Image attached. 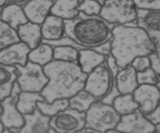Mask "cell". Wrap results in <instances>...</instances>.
<instances>
[{"label":"cell","mask_w":160,"mask_h":133,"mask_svg":"<svg viewBox=\"0 0 160 133\" xmlns=\"http://www.w3.org/2000/svg\"><path fill=\"white\" fill-rule=\"evenodd\" d=\"M48 82L41 94L48 103L59 99H70L84 89L88 74L78 63L53 59L44 67Z\"/></svg>","instance_id":"1"},{"label":"cell","mask_w":160,"mask_h":133,"mask_svg":"<svg viewBox=\"0 0 160 133\" xmlns=\"http://www.w3.org/2000/svg\"><path fill=\"white\" fill-rule=\"evenodd\" d=\"M112 53L120 68L138 56H149L157 50L146 31L135 23L116 25L111 38Z\"/></svg>","instance_id":"2"},{"label":"cell","mask_w":160,"mask_h":133,"mask_svg":"<svg viewBox=\"0 0 160 133\" xmlns=\"http://www.w3.org/2000/svg\"><path fill=\"white\" fill-rule=\"evenodd\" d=\"M115 26L100 15L80 12L74 19L65 20V33L82 48L94 49L112 38Z\"/></svg>","instance_id":"3"},{"label":"cell","mask_w":160,"mask_h":133,"mask_svg":"<svg viewBox=\"0 0 160 133\" xmlns=\"http://www.w3.org/2000/svg\"><path fill=\"white\" fill-rule=\"evenodd\" d=\"M121 116L117 112L112 105L102 101H96L86 112V126L101 133L117 128Z\"/></svg>","instance_id":"4"},{"label":"cell","mask_w":160,"mask_h":133,"mask_svg":"<svg viewBox=\"0 0 160 133\" xmlns=\"http://www.w3.org/2000/svg\"><path fill=\"white\" fill-rule=\"evenodd\" d=\"M100 16L114 25L136 23L138 9L133 0H107Z\"/></svg>","instance_id":"5"},{"label":"cell","mask_w":160,"mask_h":133,"mask_svg":"<svg viewBox=\"0 0 160 133\" xmlns=\"http://www.w3.org/2000/svg\"><path fill=\"white\" fill-rule=\"evenodd\" d=\"M17 82L21 91L41 92L48 82L44 67L28 60L26 65L17 66Z\"/></svg>","instance_id":"6"},{"label":"cell","mask_w":160,"mask_h":133,"mask_svg":"<svg viewBox=\"0 0 160 133\" xmlns=\"http://www.w3.org/2000/svg\"><path fill=\"white\" fill-rule=\"evenodd\" d=\"M114 84L115 78L106 61L88 74L84 89L99 101L110 92Z\"/></svg>","instance_id":"7"},{"label":"cell","mask_w":160,"mask_h":133,"mask_svg":"<svg viewBox=\"0 0 160 133\" xmlns=\"http://www.w3.org/2000/svg\"><path fill=\"white\" fill-rule=\"evenodd\" d=\"M86 126V113L69 106L51 117L50 127L56 133H76Z\"/></svg>","instance_id":"8"},{"label":"cell","mask_w":160,"mask_h":133,"mask_svg":"<svg viewBox=\"0 0 160 133\" xmlns=\"http://www.w3.org/2000/svg\"><path fill=\"white\" fill-rule=\"evenodd\" d=\"M21 92L20 86L15 83L11 95L1 102L2 113L0 116V120L4 127L8 129L18 131L24 125V116L19 111L17 103L18 95Z\"/></svg>","instance_id":"9"},{"label":"cell","mask_w":160,"mask_h":133,"mask_svg":"<svg viewBox=\"0 0 160 133\" xmlns=\"http://www.w3.org/2000/svg\"><path fill=\"white\" fill-rule=\"evenodd\" d=\"M138 110L145 116L152 114L160 105V91L156 84H139L133 92Z\"/></svg>","instance_id":"10"},{"label":"cell","mask_w":160,"mask_h":133,"mask_svg":"<svg viewBox=\"0 0 160 133\" xmlns=\"http://www.w3.org/2000/svg\"><path fill=\"white\" fill-rule=\"evenodd\" d=\"M135 24L146 31L157 50H160V9H138Z\"/></svg>","instance_id":"11"},{"label":"cell","mask_w":160,"mask_h":133,"mask_svg":"<svg viewBox=\"0 0 160 133\" xmlns=\"http://www.w3.org/2000/svg\"><path fill=\"white\" fill-rule=\"evenodd\" d=\"M156 126L153 125L139 110L121 116L117 128L128 133H152Z\"/></svg>","instance_id":"12"},{"label":"cell","mask_w":160,"mask_h":133,"mask_svg":"<svg viewBox=\"0 0 160 133\" xmlns=\"http://www.w3.org/2000/svg\"><path fill=\"white\" fill-rule=\"evenodd\" d=\"M30 52L31 48L23 42L12 44L0 50V64L11 67L26 65Z\"/></svg>","instance_id":"13"},{"label":"cell","mask_w":160,"mask_h":133,"mask_svg":"<svg viewBox=\"0 0 160 133\" xmlns=\"http://www.w3.org/2000/svg\"><path fill=\"white\" fill-rule=\"evenodd\" d=\"M54 0H28L23 8L28 21L42 25L51 14Z\"/></svg>","instance_id":"14"},{"label":"cell","mask_w":160,"mask_h":133,"mask_svg":"<svg viewBox=\"0 0 160 133\" xmlns=\"http://www.w3.org/2000/svg\"><path fill=\"white\" fill-rule=\"evenodd\" d=\"M23 116L24 125L18 133H49L51 117L42 114L38 108L32 114Z\"/></svg>","instance_id":"15"},{"label":"cell","mask_w":160,"mask_h":133,"mask_svg":"<svg viewBox=\"0 0 160 133\" xmlns=\"http://www.w3.org/2000/svg\"><path fill=\"white\" fill-rule=\"evenodd\" d=\"M137 74L138 72L131 64L118 72L115 77V83L120 94H133L139 85Z\"/></svg>","instance_id":"16"},{"label":"cell","mask_w":160,"mask_h":133,"mask_svg":"<svg viewBox=\"0 0 160 133\" xmlns=\"http://www.w3.org/2000/svg\"><path fill=\"white\" fill-rule=\"evenodd\" d=\"M42 42L59 40L66 35L65 20L50 14L42 24Z\"/></svg>","instance_id":"17"},{"label":"cell","mask_w":160,"mask_h":133,"mask_svg":"<svg viewBox=\"0 0 160 133\" xmlns=\"http://www.w3.org/2000/svg\"><path fill=\"white\" fill-rule=\"evenodd\" d=\"M0 18L15 30L28 22L23 6L18 3H9L3 6L0 12Z\"/></svg>","instance_id":"18"},{"label":"cell","mask_w":160,"mask_h":133,"mask_svg":"<svg viewBox=\"0 0 160 133\" xmlns=\"http://www.w3.org/2000/svg\"><path fill=\"white\" fill-rule=\"evenodd\" d=\"M17 34L20 42H23L31 48L37 47L43 40L42 33V25L28 21L18 28Z\"/></svg>","instance_id":"19"},{"label":"cell","mask_w":160,"mask_h":133,"mask_svg":"<svg viewBox=\"0 0 160 133\" xmlns=\"http://www.w3.org/2000/svg\"><path fill=\"white\" fill-rule=\"evenodd\" d=\"M107 56L98 53L93 49H80L78 64L83 72L88 74L89 73L106 63Z\"/></svg>","instance_id":"20"},{"label":"cell","mask_w":160,"mask_h":133,"mask_svg":"<svg viewBox=\"0 0 160 133\" xmlns=\"http://www.w3.org/2000/svg\"><path fill=\"white\" fill-rule=\"evenodd\" d=\"M17 77L18 70L17 67L0 64V102L11 95Z\"/></svg>","instance_id":"21"},{"label":"cell","mask_w":160,"mask_h":133,"mask_svg":"<svg viewBox=\"0 0 160 133\" xmlns=\"http://www.w3.org/2000/svg\"><path fill=\"white\" fill-rule=\"evenodd\" d=\"M80 4V0H54L51 14L64 20H72L80 13L78 10Z\"/></svg>","instance_id":"22"},{"label":"cell","mask_w":160,"mask_h":133,"mask_svg":"<svg viewBox=\"0 0 160 133\" xmlns=\"http://www.w3.org/2000/svg\"><path fill=\"white\" fill-rule=\"evenodd\" d=\"M44 100L45 99L43 98L41 92L21 91L18 95L17 106L19 111L23 115H26L32 114L37 109L38 103Z\"/></svg>","instance_id":"23"},{"label":"cell","mask_w":160,"mask_h":133,"mask_svg":"<svg viewBox=\"0 0 160 133\" xmlns=\"http://www.w3.org/2000/svg\"><path fill=\"white\" fill-rule=\"evenodd\" d=\"M28 59L44 67L54 59V47L42 42L37 47L31 49Z\"/></svg>","instance_id":"24"},{"label":"cell","mask_w":160,"mask_h":133,"mask_svg":"<svg viewBox=\"0 0 160 133\" xmlns=\"http://www.w3.org/2000/svg\"><path fill=\"white\" fill-rule=\"evenodd\" d=\"M112 105L120 116L131 114L139 108L138 104L134 101L133 94H120L114 99Z\"/></svg>","instance_id":"25"},{"label":"cell","mask_w":160,"mask_h":133,"mask_svg":"<svg viewBox=\"0 0 160 133\" xmlns=\"http://www.w3.org/2000/svg\"><path fill=\"white\" fill-rule=\"evenodd\" d=\"M96 101L98 100L84 89L69 99L70 108L84 113L87 112L91 106Z\"/></svg>","instance_id":"26"},{"label":"cell","mask_w":160,"mask_h":133,"mask_svg":"<svg viewBox=\"0 0 160 133\" xmlns=\"http://www.w3.org/2000/svg\"><path fill=\"white\" fill-rule=\"evenodd\" d=\"M70 106V102L67 99H59L52 103H48L45 100L38 102L37 108L45 115L52 117L61 111L64 110Z\"/></svg>","instance_id":"27"},{"label":"cell","mask_w":160,"mask_h":133,"mask_svg":"<svg viewBox=\"0 0 160 133\" xmlns=\"http://www.w3.org/2000/svg\"><path fill=\"white\" fill-rule=\"evenodd\" d=\"M54 47V59L63 62L78 63L80 49L70 45H59Z\"/></svg>","instance_id":"28"},{"label":"cell","mask_w":160,"mask_h":133,"mask_svg":"<svg viewBox=\"0 0 160 133\" xmlns=\"http://www.w3.org/2000/svg\"><path fill=\"white\" fill-rule=\"evenodd\" d=\"M18 42L20 41L17 30L0 18V50Z\"/></svg>","instance_id":"29"},{"label":"cell","mask_w":160,"mask_h":133,"mask_svg":"<svg viewBox=\"0 0 160 133\" xmlns=\"http://www.w3.org/2000/svg\"><path fill=\"white\" fill-rule=\"evenodd\" d=\"M102 6L95 0H84L81 3L78 10L87 15H100Z\"/></svg>","instance_id":"30"},{"label":"cell","mask_w":160,"mask_h":133,"mask_svg":"<svg viewBox=\"0 0 160 133\" xmlns=\"http://www.w3.org/2000/svg\"><path fill=\"white\" fill-rule=\"evenodd\" d=\"M137 76L139 84H156L159 79V74L152 67L145 71L138 72Z\"/></svg>","instance_id":"31"},{"label":"cell","mask_w":160,"mask_h":133,"mask_svg":"<svg viewBox=\"0 0 160 133\" xmlns=\"http://www.w3.org/2000/svg\"><path fill=\"white\" fill-rule=\"evenodd\" d=\"M137 72L145 71L152 67V61L149 56H138L135 58L131 63Z\"/></svg>","instance_id":"32"},{"label":"cell","mask_w":160,"mask_h":133,"mask_svg":"<svg viewBox=\"0 0 160 133\" xmlns=\"http://www.w3.org/2000/svg\"><path fill=\"white\" fill-rule=\"evenodd\" d=\"M137 9H160V0H133Z\"/></svg>","instance_id":"33"},{"label":"cell","mask_w":160,"mask_h":133,"mask_svg":"<svg viewBox=\"0 0 160 133\" xmlns=\"http://www.w3.org/2000/svg\"><path fill=\"white\" fill-rule=\"evenodd\" d=\"M106 64H107L108 67H109L110 71L112 72V75H113L114 78H115L116 75H117V74H118V72L121 70V68L119 67V65L117 63V60H116V59L114 58V56H112V54L109 55V56H107V59H106Z\"/></svg>","instance_id":"34"},{"label":"cell","mask_w":160,"mask_h":133,"mask_svg":"<svg viewBox=\"0 0 160 133\" xmlns=\"http://www.w3.org/2000/svg\"><path fill=\"white\" fill-rule=\"evenodd\" d=\"M93 49H95V51L101 53V54L108 56L109 55L111 54V53H112V43H111V39L109 41H108V42H105V43L95 47Z\"/></svg>","instance_id":"35"},{"label":"cell","mask_w":160,"mask_h":133,"mask_svg":"<svg viewBox=\"0 0 160 133\" xmlns=\"http://www.w3.org/2000/svg\"><path fill=\"white\" fill-rule=\"evenodd\" d=\"M149 57L152 61V67L160 75V50H156V53L149 56Z\"/></svg>","instance_id":"36"},{"label":"cell","mask_w":160,"mask_h":133,"mask_svg":"<svg viewBox=\"0 0 160 133\" xmlns=\"http://www.w3.org/2000/svg\"><path fill=\"white\" fill-rule=\"evenodd\" d=\"M146 117L156 126L158 125H160V105L152 114H148Z\"/></svg>","instance_id":"37"},{"label":"cell","mask_w":160,"mask_h":133,"mask_svg":"<svg viewBox=\"0 0 160 133\" xmlns=\"http://www.w3.org/2000/svg\"><path fill=\"white\" fill-rule=\"evenodd\" d=\"M76 133H101V132L95 131V130H93V129H91V128H84V129L81 130V131H78V132H76Z\"/></svg>","instance_id":"38"},{"label":"cell","mask_w":160,"mask_h":133,"mask_svg":"<svg viewBox=\"0 0 160 133\" xmlns=\"http://www.w3.org/2000/svg\"><path fill=\"white\" fill-rule=\"evenodd\" d=\"M106 133H128V132H125V131H122L118 130L117 128H114V129H111L109 130V131H106Z\"/></svg>","instance_id":"39"},{"label":"cell","mask_w":160,"mask_h":133,"mask_svg":"<svg viewBox=\"0 0 160 133\" xmlns=\"http://www.w3.org/2000/svg\"><path fill=\"white\" fill-rule=\"evenodd\" d=\"M27 1V0H8V3H23V2Z\"/></svg>","instance_id":"40"},{"label":"cell","mask_w":160,"mask_h":133,"mask_svg":"<svg viewBox=\"0 0 160 133\" xmlns=\"http://www.w3.org/2000/svg\"><path fill=\"white\" fill-rule=\"evenodd\" d=\"M7 3H8V0H0V9L2 8L3 6H6V4Z\"/></svg>","instance_id":"41"},{"label":"cell","mask_w":160,"mask_h":133,"mask_svg":"<svg viewBox=\"0 0 160 133\" xmlns=\"http://www.w3.org/2000/svg\"><path fill=\"white\" fill-rule=\"evenodd\" d=\"M3 133H18V132H17V131H13V130L8 129V128H5Z\"/></svg>","instance_id":"42"},{"label":"cell","mask_w":160,"mask_h":133,"mask_svg":"<svg viewBox=\"0 0 160 133\" xmlns=\"http://www.w3.org/2000/svg\"><path fill=\"white\" fill-rule=\"evenodd\" d=\"M5 128H5L4 125H3V124L2 123L1 120H0V133H3Z\"/></svg>","instance_id":"43"},{"label":"cell","mask_w":160,"mask_h":133,"mask_svg":"<svg viewBox=\"0 0 160 133\" xmlns=\"http://www.w3.org/2000/svg\"><path fill=\"white\" fill-rule=\"evenodd\" d=\"M152 133H160V125H156V130H155L154 132H152Z\"/></svg>","instance_id":"44"},{"label":"cell","mask_w":160,"mask_h":133,"mask_svg":"<svg viewBox=\"0 0 160 133\" xmlns=\"http://www.w3.org/2000/svg\"><path fill=\"white\" fill-rule=\"evenodd\" d=\"M95 1H97V2H98V3H99L100 4L102 5V6H103V5H104V3H106V2L107 1V0H95Z\"/></svg>","instance_id":"45"},{"label":"cell","mask_w":160,"mask_h":133,"mask_svg":"<svg viewBox=\"0 0 160 133\" xmlns=\"http://www.w3.org/2000/svg\"><path fill=\"white\" fill-rule=\"evenodd\" d=\"M156 86H157L158 89H159L160 91V75L159 74V79H158V82L157 84H156Z\"/></svg>","instance_id":"46"},{"label":"cell","mask_w":160,"mask_h":133,"mask_svg":"<svg viewBox=\"0 0 160 133\" xmlns=\"http://www.w3.org/2000/svg\"><path fill=\"white\" fill-rule=\"evenodd\" d=\"M2 113V103L0 102V116H1Z\"/></svg>","instance_id":"47"},{"label":"cell","mask_w":160,"mask_h":133,"mask_svg":"<svg viewBox=\"0 0 160 133\" xmlns=\"http://www.w3.org/2000/svg\"><path fill=\"white\" fill-rule=\"evenodd\" d=\"M49 133H56V131H54V130H53V129H52V128H51V129H50V131H49Z\"/></svg>","instance_id":"48"},{"label":"cell","mask_w":160,"mask_h":133,"mask_svg":"<svg viewBox=\"0 0 160 133\" xmlns=\"http://www.w3.org/2000/svg\"><path fill=\"white\" fill-rule=\"evenodd\" d=\"M83 1H84V0H80V2H81V3H82Z\"/></svg>","instance_id":"49"}]
</instances>
